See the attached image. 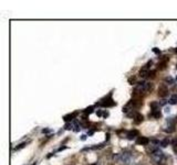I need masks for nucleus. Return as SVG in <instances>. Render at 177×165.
<instances>
[{"label":"nucleus","instance_id":"26","mask_svg":"<svg viewBox=\"0 0 177 165\" xmlns=\"http://www.w3.org/2000/svg\"><path fill=\"white\" fill-rule=\"evenodd\" d=\"M92 165H96V164H92Z\"/></svg>","mask_w":177,"mask_h":165},{"label":"nucleus","instance_id":"1","mask_svg":"<svg viewBox=\"0 0 177 165\" xmlns=\"http://www.w3.org/2000/svg\"><path fill=\"white\" fill-rule=\"evenodd\" d=\"M152 89H153V84L151 82H139L134 89V98H141L142 95L151 92Z\"/></svg>","mask_w":177,"mask_h":165},{"label":"nucleus","instance_id":"2","mask_svg":"<svg viewBox=\"0 0 177 165\" xmlns=\"http://www.w3.org/2000/svg\"><path fill=\"white\" fill-rule=\"evenodd\" d=\"M114 158L117 161V162H120L121 164L127 165V164H129V163H131L132 155H131V153H127V152H125V153H121V154H117V155H115Z\"/></svg>","mask_w":177,"mask_h":165},{"label":"nucleus","instance_id":"28","mask_svg":"<svg viewBox=\"0 0 177 165\" xmlns=\"http://www.w3.org/2000/svg\"><path fill=\"white\" fill-rule=\"evenodd\" d=\"M176 67H177V66H176Z\"/></svg>","mask_w":177,"mask_h":165},{"label":"nucleus","instance_id":"14","mask_svg":"<svg viewBox=\"0 0 177 165\" xmlns=\"http://www.w3.org/2000/svg\"><path fill=\"white\" fill-rule=\"evenodd\" d=\"M166 63H167V59H164V61H162V62H160V63H158V67H159L160 69L165 68Z\"/></svg>","mask_w":177,"mask_h":165},{"label":"nucleus","instance_id":"12","mask_svg":"<svg viewBox=\"0 0 177 165\" xmlns=\"http://www.w3.org/2000/svg\"><path fill=\"white\" fill-rule=\"evenodd\" d=\"M159 106H160V104L157 101L151 102V108L153 109V110H158V109H159Z\"/></svg>","mask_w":177,"mask_h":165},{"label":"nucleus","instance_id":"5","mask_svg":"<svg viewBox=\"0 0 177 165\" xmlns=\"http://www.w3.org/2000/svg\"><path fill=\"white\" fill-rule=\"evenodd\" d=\"M152 64H153L152 63V61H149V62H147L143 67H142V69L139 71V76H141V77H147V76H149V72H151L149 71V67L152 66Z\"/></svg>","mask_w":177,"mask_h":165},{"label":"nucleus","instance_id":"21","mask_svg":"<svg viewBox=\"0 0 177 165\" xmlns=\"http://www.w3.org/2000/svg\"><path fill=\"white\" fill-rule=\"evenodd\" d=\"M42 132H43V133H48V132H50V130H49V129H43Z\"/></svg>","mask_w":177,"mask_h":165},{"label":"nucleus","instance_id":"17","mask_svg":"<svg viewBox=\"0 0 177 165\" xmlns=\"http://www.w3.org/2000/svg\"><path fill=\"white\" fill-rule=\"evenodd\" d=\"M165 82H169V85H172L173 82H174V80H173L170 77H167V78H166V79H165Z\"/></svg>","mask_w":177,"mask_h":165},{"label":"nucleus","instance_id":"4","mask_svg":"<svg viewBox=\"0 0 177 165\" xmlns=\"http://www.w3.org/2000/svg\"><path fill=\"white\" fill-rule=\"evenodd\" d=\"M99 105L102 106V107H113V106H115L116 104H115V101L112 99V94H110L108 97L103 98Z\"/></svg>","mask_w":177,"mask_h":165},{"label":"nucleus","instance_id":"8","mask_svg":"<svg viewBox=\"0 0 177 165\" xmlns=\"http://www.w3.org/2000/svg\"><path fill=\"white\" fill-rule=\"evenodd\" d=\"M137 135H139V131H137V130H132V131H129L126 133V138L129 140L134 139V138H136Z\"/></svg>","mask_w":177,"mask_h":165},{"label":"nucleus","instance_id":"24","mask_svg":"<svg viewBox=\"0 0 177 165\" xmlns=\"http://www.w3.org/2000/svg\"><path fill=\"white\" fill-rule=\"evenodd\" d=\"M32 165H37V162H33V164H32Z\"/></svg>","mask_w":177,"mask_h":165},{"label":"nucleus","instance_id":"27","mask_svg":"<svg viewBox=\"0 0 177 165\" xmlns=\"http://www.w3.org/2000/svg\"><path fill=\"white\" fill-rule=\"evenodd\" d=\"M176 52H177V49H176Z\"/></svg>","mask_w":177,"mask_h":165},{"label":"nucleus","instance_id":"18","mask_svg":"<svg viewBox=\"0 0 177 165\" xmlns=\"http://www.w3.org/2000/svg\"><path fill=\"white\" fill-rule=\"evenodd\" d=\"M26 142H23V143H21V144H19V146H17L16 148V150H20V148H24V145H26Z\"/></svg>","mask_w":177,"mask_h":165},{"label":"nucleus","instance_id":"10","mask_svg":"<svg viewBox=\"0 0 177 165\" xmlns=\"http://www.w3.org/2000/svg\"><path fill=\"white\" fill-rule=\"evenodd\" d=\"M149 117H153L155 119H159L162 117V112L159 110H153L151 113H149Z\"/></svg>","mask_w":177,"mask_h":165},{"label":"nucleus","instance_id":"11","mask_svg":"<svg viewBox=\"0 0 177 165\" xmlns=\"http://www.w3.org/2000/svg\"><path fill=\"white\" fill-rule=\"evenodd\" d=\"M143 119H144L143 115H141V113H139V112H136V115L134 116V122L135 123H141L142 121H143Z\"/></svg>","mask_w":177,"mask_h":165},{"label":"nucleus","instance_id":"6","mask_svg":"<svg viewBox=\"0 0 177 165\" xmlns=\"http://www.w3.org/2000/svg\"><path fill=\"white\" fill-rule=\"evenodd\" d=\"M168 95V89L166 88L165 85H162L158 88V96L159 97H166Z\"/></svg>","mask_w":177,"mask_h":165},{"label":"nucleus","instance_id":"25","mask_svg":"<svg viewBox=\"0 0 177 165\" xmlns=\"http://www.w3.org/2000/svg\"><path fill=\"white\" fill-rule=\"evenodd\" d=\"M176 80H177V76H176Z\"/></svg>","mask_w":177,"mask_h":165},{"label":"nucleus","instance_id":"15","mask_svg":"<svg viewBox=\"0 0 177 165\" xmlns=\"http://www.w3.org/2000/svg\"><path fill=\"white\" fill-rule=\"evenodd\" d=\"M168 143H169V140H168V139H165V140H163V141H160V142H159V144H160L162 146H163V148L167 146Z\"/></svg>","mask_w":177,"mask_h":165},{"label":"nucleus","instance_id":"13","mask_svg":"<svg viewBox=\"0 0 177 165\" xmlns=\"http://www.w3.org/2000/svg\"><path fill=\"white\" fill-rule=\"evenodd\" d=\"M169 104L170 105H176L177 104V95H173V96H170Z\"/></svg>","mask_w":177,"mask_h":165},{"label":"nucleus","instance_id":"22","mask_svg":"<svg viewBox=\"0 0 177 165\" xmlns=\"http://www.w3.org/2000/svg\"><path fill=\"white\" fill-rule=\"evenodd\" d=\"M165 111H166V112H169V111H170V109H169V108H167V107H166Z\"/></svg>","mask_w":177,"mask_h":165},{"label":"nucleus","instance_id":"7","mask_svg":"<svg viewBox=\"0 0 177 165\" xmlns=\"http://www.w3.org/2000/svg\"><path fill=\"white\" fill-rule=\"evenodd\" d=\"M136 143L139 145H147L149 143V139L146 137H139V139L136 140Z\"/></svg>","mask_w":177,"mask_h":165},{"label":"nucleus","instance_id":"19","mask_svg":"<svg viewBox=\"0 0 177 165\" xmlns=\"http://www.w3.org/2000/svg\"><path fill=\"white\" fill-rule=\"evenodd\" d=\"M153 52L155 53V54H157V55H159V54H160V51L157 49V47H154V49H153Z\"/></svg>","mask_w":177,"mask_h":165},{"label":"nucleus","instance_id":"9","mask_svg":"<svg viewBox=\"0 0 177 165\" xmlns=\"http://www.w3.org/2000/svg\"><path fill=\"white\" fill-rule=\"evenodd\" d=\"M78 116V112H73V113H69V115H67V116H64V117H63V120L64 121H72L73 120V119L75 118V117H77Z\"/></svg>","mask_w":177,"mask_h":165},{"label":"nucleus","instance_id":"16","mask_svg":"<svg viewBox=\"0 0 177 165\" xmlns=\"http://www.w3.org/2000/svg\"><path fill=\"white\" fill-rule=\"evenodd\" d=\"M92 110H93V107H90V108H86L85 110H84V112H85V113H91Z\"/></svg>","mask_w":177,"mask_h":165},{"label":"nucleus","instance_id":"3","mask_svg":"<svg viewBox=\"0 0 177 165\" xmlns=\"http://www.w3.org/2000/svg\"><path fill=\"white\" fill-rule=\"evenodd\" d=\"M151 156H152V158H153L155 162H157V163H159L160 161L163 160L164 158V153L162 151H160L159 148H153L151 150Z\"/></svg>","mask_w":177,"mask_h":165},{"label":"nucleus","instance_id":"23","mask_svg":"<svg viewBox=\"0 0 177 165\" xmlns=\"http://www.w3.org/2000/svg\"><path fill=\"white\" fill-rule=\"evenodd\" d=\"M81 139H82V140H85V139H86V135H82Z\"/></svg>","mask_w":177,"mask_h":165},{"label":"nucleus","instance_id":"20","mask_svg":"<svg viewBox=\"0 0 177 165\" xmlns=\"http://www.w3.org/2000/svg\"><path fill=\"white\" fill-rule=\"evenodd\" d=\"M64 129H65V130L72 129V125H71V123H67V125H65V127H64Z\"/></svg>","mask_w":177,"mask_h":165}]
</instances>
